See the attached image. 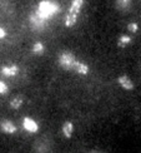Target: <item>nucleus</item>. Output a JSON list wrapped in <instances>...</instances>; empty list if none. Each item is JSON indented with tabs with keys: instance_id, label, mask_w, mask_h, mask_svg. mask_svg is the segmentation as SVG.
I'll return each mask as SVG.
<instances>
[{
	"instance_id": "f257e3e1",
	"label": "nucleus",
	"mask_w": 141,
	"mask_h": 153,
	"mask_svg": "<svg viewBox=\"0 0 141 153\" xmlns=\"http://www.w3.org/2000/svg\"><path fill=\"white\" fill-rule=\"evenodd\" d=\"M59 10H60V8H59V5H57L56 3L45 0V1H41L39 4V6H37V10L35 13L40 18H43L44 20H48V19H50L51 16H54Z\"/></svg>"
},
{
	"instance_id": "f03ea898",
	"label": "nucleus",
	"mask_w": 141,
	"mask_h": 153,
	"mask_svg": "<svg viewBox=\"0 0 141 153\" xmlns=\"http://www.w3.org/2000/svg\"><path fill=\"white\" fill-rule=\"evenodd\" d=\"M75 62H76L75 55L70 52H64L59 56V64L61 68L65 69V71H73Z\"/></svg>"
},
{
	"instance_id": "7ed1b4c3",
	"label": "nucleus",
	"mask_w": 141,
	"mask_h": 153,
	"mask_svg": "<svg viewBox=\"0 0 141 153\" xmlns=\"http://www.w3.org/2000/svg\"><path fill=\"white\" fill-rule=\"evenodd\" d=\"M29 20H30V24H31V27H33L34 30H43L44 28H45V24H46L45 22L46 20H44L43 18H40L36 13H33V14L30 15Z\"/></svg>"
},
{
	"instance_id": "20e7f679",
	"label": "nucleus",
	"mask_w": 141,
	"mask_h": 153,
	"mask_svg": "<svg viewBox=\"0 0 141 153\" xmlns=\"http://www.w3.org/2000/svg\"><path fill=\"white\" fill-rule=\"evenodd\" d=\"M23 126H24V128L26 129L28 132H30V133H36L37 129H39V126H37V123L35 122L34 119H31L29 117H25L24 118Z\"/></svg>"
},
{
	"instance_id": "39448f33",
	"label": "nucleus",
	"mask_w": 141,
	"mask_h": 153,
	"mask_svg": "<svg viewBox=\"0 0 141 153\" xmlns=\"http://www.w3.org/2000/svg\"><path fill=\"white\" fill-rule=\"evenodd\" d=\"M117 82H119V84L123 87L124 89H126V91H132L134 89V83L132 80L129 78V76H126V75H121L117 78Z\"/></svg>"
},
{
	"instance_id": "423d86ee",
	"label": "nucleus",
	"mask_w": 141,
	"mask_h": 153,
	"mask_svg": "<svg viewBox=\"0 0 141 153\" xmlns=\"http://www.w3.org/2000/svg\"><path fill=\"white\" fill-rule=\"evenodd\" d=\"M0 128H1L3 132L9 133V134H12V133L16 132V127L12 124L10 120H3V122L0 123Z\"/></svg>"
},
{
	"instance_id": "0eeeda50",
	"label": "nucleus",
	"mask_w": 141,
	"mask_h": 153,
	"mask_svg": "<svg viewBox=\"0 0 141 153\" xmlns=\"http://www.w3.org/2000/svg\"><path fill=\"white\" fill-rule=\"evenodd\" d=\"M73 71L76 72V73H79V74L86 75V74L89 73V67L85 64V63H81V62H78V60H76V62H75V64H74Z\"/></svg>"
},
{
	"instance_id": "6e6552de",
	"label": "nucleus",
	"mask_w": 141,
	"mask_h": 153,
	"mask_svg": "<svg viewBox=\"0 0 141 153\" xmlns=\"http://www.w3.org/2000/svg\"><path fill=\"white\" fill-rule=\"evenodd\" d=\"M82 4H84V0H73V3H71V5H70V8H69V13L70 14L78 15L80 13V10H81Z\"/></svg>"
},
{
	"instance_id": "1a4fd4ad",
	"label": "nucleus",
	"mask_w": 141,
	"mask_h": 153,
	"mask_svg": "<svg viewBox=\"0 0 141 153\" xmlns=\"http://www.w3.org/2000/svg\"><path fill=\"white\" fill-rule=\"evenodd\" d=\"M18 72H19L18 65L3 67V69H1V73H3V75H5V76H14V75L18 74Z\"/></svg>"
},
{
	"instance_id": "9d476101",
	"label": "nucleus",
	"mask_w": 141,
	"mask_h": 153,
	"mask_svg": "<svg viewBox=\"0 0 141 153\" xmlns=\"http://www.w3.org/2000/svg\"><path fill=\"white\" fill-rule=\"evenodd\" d=\"M73 131H74V126L71 122H65L62 126V133L64 136H65L66 138H70L73 134Z\"/></svg>"
},
{
	"instance_id": "9b49d317",
	"label": "nucleus",
	"mask_w": 141,
	"mask_h": 153,
	"mask_svg": "<svg viewBox=\"0 0 141 153\" xmlns=\"http://www.w3.org/2000/svg\"><path fill=\"white\" fill-rule=\"evenodd\" d=\"M76 20H78V15H75V14H70V13H68V15L65 18V27L68 28H71L75 25Z\"/></svg>"
},
{
	"instance_id": "f8f14e48",
	"label": "nucleus",
	"mask_w": 141,
	"mask_h": 153,
	"mask_svg": "<svg viewBox=\"0 0 141 153\" xmlns=\"http://www.w3.org/2000/svg\"><path fill=\"white\" fill-rule=\"evenodd\" d=\"M130 43H131V38H130L129 35H123V36H120L117 45H119L120 48H125L127 44H130Z\"/></svg>"
},
{
	"instance_id": "ddd939ff",
	"label": "nucleus",
	"mask_w": 141,
	"mask_h": 153,
	"mask_svg": "<svg viewBox=\"0 0 141 153\" xmlns=\"http://www.w3.org/2000/svg\"><path fill=\"white\" fill-rule=\"evenodd\" d=\"M131 0H116V8L119 10H126L129 8Z\"/></svg>"
},
{
	"instance_id": "4468645a",
	"label": "nucleus",
	"mask_w": 141,
	"mask_h": 153,
	"mask_svg": "<svg viewBox=\"0 0 141 153\" xmlns=\"http://www.w3.org/2000/svg\"><path fill=\"white\" fill-rule=\"evenodd\" d=\"M21 104H23V99L20 97H15L10 102V107L12 108V109H19V108L21 107Z\"/></svg>"
},
{
	"instance_id": "2eb2a0df",
	"label": "nucleus",
	"mask_w": 141,
	"mask_h": 153,
	"mask_svg": "<svg viewBox=\"0 0 141 153\" xmlns=\"http://www.w3.org/2000/svg\"><path fill=\"white\" fill-rule=\"evenodd\" d=\"M44 45H43V43H40V42H37V43H35L34 44V47H33V53H35V54H43L44 53Z\"/></svg>"
},
{
	"instance_id": "dca6fc26",
	"label": "nucleus",
	"mask_w": 141,
	"mask_h": 153,
	"mask_svg": "<svg viewBox=\"0 0 141 153\" xmlns=\"http://www.w3.org/2000/svg\"><path fill=\"white\" fill-rule=\"evenodd\" d=\"M127 29H129L131 33H136L137 29H139V27H137V24H136V23H130L129 25H127Z\"/></svg>"
},
{
	"instance_id": "f3484780",
	"label": "nucleus",
	"mask_w": 141,
	"mask_h": 153,
	"mask_svg": "<svg viewBox=\"0 0 141 153\" xmlns=\"http://www.w3.org/2000/svg\"><path fill=\"white\" fill-rule=\"evenodd\" d=\"M6 93H8V85L0 80V94H6Z\"/></svg>"
},
{
	"instance_id": "a211bd4d",
	"label": "nucleus",
	"mask_w": 141,
	"mask_h": 153,
	"mask_svg": "<svg viewBox=\"0 0 141 153\" xmlns=\"http://www.w3.org/2000/svg\"><path fill=\"white\" fill-rule=\"evenodd\" d=\"M6 33H5V30L3 28H0V39H3V38H5Z\"/></svg>"
}]
</instances>
